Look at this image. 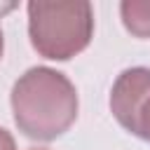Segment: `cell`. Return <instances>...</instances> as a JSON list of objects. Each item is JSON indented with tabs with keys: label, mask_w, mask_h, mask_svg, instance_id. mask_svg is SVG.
Instances as JSON below:
<instances>
[{
	"label": "cell",
	"mask_w": 150,
	"mask_h": 150,
	"mask_svg": "<svg viewBox=\"0 0 150 150\" xmlns=\"http://www.w3.org/2000/svg\"><path fill=\"white\" fill-rule=\"evenodd\" d=\"M28 35L40 56L66 61L89 45L94 9L89 2H28Z\"/></svg>",
	"instance_id": "obj_2"
},
{
	"label": "cell",
	"mask_w": 150,
	"mask_h": 150,
	"mask_svg": "<svg viewBox=\"0 0 150 150\" xmlns=\"http://www.w3.org/2000/svg\"><path fill=\"white\" fill-rule=\"evenodd\" d=\"M129 131L141 136V138H145V141H150V94L143 101V105H141V110H138V115H136V120H134Z\"/></svg>",
	"instance_id": "obj_5"
},
{
	"label": "cell",
	"mask_w": 150,
	"mask_h": 150,
	"mask_svg": "<svg viewBox=\"0 0 150 150\" xmlns=\"http://www.w3.org/2000/svg\"><path fill=\"white\" fill-rule=\"evenodd\" d=\"M2 47H5V40H2V28H0V59H2Z\"/></svg>",
	"instance_id": "obj_7"
},
{
	"label": "cell",
	"mask_w": 150,
	"mask_h": 150,
	"mask_svg": "<svg viewBox=\"0 0 150 150\" xmlns=\"http://www.w3.org/2000/svg\"><path fill=\"white\" fill-rule=\"evenodd\" d=\"M12 110L19 131L28 138L52 141L75 122L77 91L63 73L38 66L14 82Z\"/></svg>",
	"instance_id": "obj_1"
},
{
	"label": "cell",
	"mask_w": 150,
	"mask_h": 150,
	"mask_svg": "<svg viewBox=\"0 0 150 150\" xmlns=\"http://www.w3.org/2000/svg\"><path fill=\"white\" fill-rule=\"evenodd\" d=\"M38 150H40V148H38Z\"/></svg>",
	"instance_id": "obj_8"
},
{
	"label": "cell",
	"mask_w": 150,
	"mask_h": 150,
	"mask_svg": "<svg viewBox=\"0 0 150 150\" xmlns=\"http://www.w3.org/2000/svg\"><path fill=\"white\" fill-rule=\"evenodd\" d=\"M127 30L136 38H150V0H124L120 5Z\"/></svg>",
	"instance_id": "obj_4"
},
{
	"label": "cell",
	"mask_w": 150,
	"mask_h": 150,
	"mask_svg": "<svg viewBox=\"0 0 150 150\" xmlns=\"http://www.w3.org/2000/svg\"><path fill=\"white\" fill-rule=\"evenodd\" d=\"M148 94H150V68H129L115 80L110 94V110L127 131L131 129Z\"/></svg>",
	"instance_id": "obj_3"
},
{
	"label": "cell",
	"mask_w": 150,
	"mask_h": 150,
	"mask_svg": "<svg viewBox=\"0 0 150 150\" xmlns=\"http://www.w3.org/2000/svg\"><path fill=\"white\" fill-rule=\"evenodd\" d=\"M0 150H16L14 148V138L7 129H0Z\"/></svg>",
	"instance_id": "obj_6"
}]
</instances>
